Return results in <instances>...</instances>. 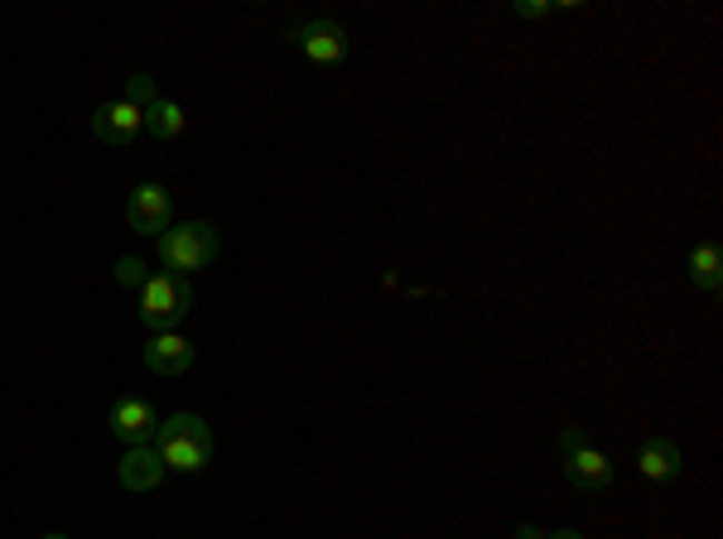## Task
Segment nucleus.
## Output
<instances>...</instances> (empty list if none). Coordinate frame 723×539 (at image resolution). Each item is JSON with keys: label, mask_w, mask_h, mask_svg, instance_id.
<instances>
[{"label": "nucleus", "mask_w": 723, "mask_h": 539, "mask_svg": "<svg viewBox=\"0 0 723 539\" xmlns=\"http://www.w3.org/2000/svg\"><path fill=\"white\" fill-rule=\"evenodd\" d=\"M126 101H130V107H150V101H159V87H155V78H150V72H130V78H126Z\"/></svg>", "instance_id": "4468645a"}, {"label": "nucleus", "mask_w": 723, "mask_h": 539, "mask_svg": "<svg viewBox=\"0 0 723 539\" xmlns=\"http://www.w3.org/2000/svg\"><path fill=\"white\" fill-rule=\"evenodd\" d=\"M636 472H642L646 482L665 487L685 472V453H680V443H671V439H646L636 448Z\"/></svg>", "instance_id": "9b49d317"}, {"label": "nucleus", "mask_w": 723, "mask_h": 539, "mask_svg": "<svg viewBox=\"0 0 723 539\" xmlns=\"http://www.w3.org/2000/svg\"><path fill=\"white\" fill-rule=\"evenodd\" d=\"M145 130H150L155 140H174L184 130V107L179 101H169V97H159L145 107Z\"/></svg>", "instance_id": "ddd939ff"}, {"label": "nucleus", "mask_w": 723, "mask_h": 539, "mask_svg": "<svg viewBox=\"0 0 723 539\" xmlns=\"http://www.w3.org/2000/svg\"><path fill=\"white\" fill-rule=\"evenodd\" d=\"M194 313V285L184 275H150L140 289V323L150 332H174Z\"/></svg>", "instance_id": "f03ea898"}, {"label": "nucleus", "mask_w": 723, "mask_h": 539, "mask_svg": "<svg viewBox=\"0 0 723 539\" xmlns=\"http://www.w3.org/2000/svg\"><path fill=\"white\" fill-rule=\"evenodd\" d=\"M155 448L169 472H202L212 458V429L198 415H169L155 429Z\"/></svg>", "instance_id": "f257e3e1"}, {"label": "nucleus", "mask_w": 723, "mask_h": 539, "mask_svg": "<svg viewBox=\"0 0 723 539\" xmlns=\"http://www.w3.org/2000/svg\"><path fill=\"white\" fill-rule=\"evenodd\" d=\"M165 458H159L155 443H140V448H126V458L116 462V482H121L126 491H155L159 482H165Z\"/></svg>", "instance_id": "0eeeda50"}, {"label": "nucleus", "mask_w": 723, "mask_h": 539, "mask_svg": "<svg viewBox=\"0 0 723 539\" xmlns=\"http://www.w3.org/2000/svg\"><path fill=\"white\" fill-rule=\"evenodd\" d=\"M516 539H545V535H541V530H531V526H521V530H516Z\"/></svg>", "instance_id": "f3484780"}, {"label": "nucleus", "mask_w": 723, "mask_h": 539, "mask_svg": "<svg viewBox=\"0 0 723 539\" xmlns=\"http://www.w3.org/2000/svg\"><path fill=\"white\" fill-rule=\"evenodd\" d=\"M516 14L521 20H545V14H555V6H549V0H541V6H535V0H516Z\"/></svg>", "instance_id": "dca6fc26"}, {"label": "nucleus", "mask_w": 723, "mask_h": 539, "mask_svg": "<svg viewBox=\"0 0 723 539\" xmlns=\"http://www.w3.org/2000/svg\"><path fill=\"white\" fill-rule=\"evenodd\" d=\"M295 49L309 58V63H343L347 58V29L333 20H309L295 29Z\"/></svg>", "instance_id": "423d86ee"}, {"label": "nucleus", "mask_w": 723, "mask_h": 539, "mask_svg": "<svg viewBox=\"0 0 723 539\" xmlns=\"http://www.w3.org/2000/svg\"><path fill=\"white\" fill-rule=\"evenodd\" d=\"M145 130V111L140 107H130V101H107V107H97L92 111V136L101 144H130Z\"/></svg>", "instance_id": "6e6552de"}, {"label": "nucleus", "mask_w": 723, "mask_h": 539, "mask_svg": "<svg viewBox=\"0 0 723 539\" xmlns=\"http://www.w3.org/2000/svg\"><path fill=\"white\" fill-rule=\"evenodd\" d=\"M43 539H68V535H43Z\"/></svg>", "instance_id": "6ab92c4d"}, {"label": "nucleus", "mask_w": 723, "mask_h": 539, "mask_svg": "<svg viewBox=\"0 0 723 539\" xmlns=\"http://www.w3.org/2000/svg\"><path fill=\"white\" fill-rule=\"evenodd\" d=\"M545 539H584L578 530H555V535H545Z\"/></svg>", "instance_id": "a211bd4d"}, {"label": "nucleus", "mask_w": 723, "mask_h": 539, "mask_svg": "<svg viewBox=\"0 0 723 539\" xmlns=\"http://www.w3.org/2000/svg\"><path fill=\"white\" fill-rule=\"evenodd\" d=\"M169 217H174V202L159 183H140L136 193L126 198V222H130V231H140V237H165Z\"/></svg>", "instance_id": "39448f33"}, {"label": "nucleus", "mask_w": 723, "mask_h": 539, "mask_svg": "<svg viewBox=\"0 0 723 539\" xmlns=\"http://www.w3.org/2000/svg\"><path fill=\"white\" fill-rule=\"evenodd\" d=\"M155 429H159L155 405H145V400H116V405H111V433H116V439H121L126 448L155 443Z\"/></svg>", "instance_id": "1a4fd4ad"}, {"label": "nucleus", "mask_w": 723, "mask_h": 539, "mask_svg": "<svg viewBox=\"0 0 723 539\" xmlns=\"http://www.w3.org/2000/svg\"><path fill=\"white\" fill-rule=\"evenodd\" d=\"M685 275H690L694 289H704V295H719V285H723V251H719L714 241H700L685 256Z\"/></svg>", "instance_id": "f8f14e48"}, {"label": "nucleus", "mask_w": 723, "mask_h": 539, "mask_svg": "<svg viewBox=\"0 0 723 539\" xmlns=\"http://www.w3.org/2000/svg\"><path fill=\"white\" fill-rule=\"evenodd\" d=\"M559 448H564V477L578 487V491H607L613 487V462H607V453H598V448L588 443V433L570 425L559 433Z\"/></svg>", "instance_id": "20e7f679"}, {"label": "nucleus", "mask_w": 723, "mask_h": 539, "mask_svg": "<svg viewBox=\"0 0 723 539\" xmlns=\"http://www.w3.org/2000/svg\"><path fill=\"white\" fill-rule=\"evenodd\" d=\"M145 280H150V270H145V260H140V256H121V260H116V285H126V289H145Z\"/></svg>", "instance_id": "2eb2a0df"}, {"label": "nucleus", "mask_w": 723, "mask_h": 539, "mask_svg": "<svg viewBox=\"0 0 723 539\" xmlns=\"http://www.w3.org/2000/svg\"><path fill=\"white\" fill-rule=\"evenodd\" d=\"M145 367L155 376H184L194 367V342L179 338V332H150V342H145Z\"/></svg>", "instance_id": "9d476101"}, {"label": "nucleus", "mask_w": 723, "mask_h": 539, "mask_svg": "<svg viewBox=\"0 0 723 539\" xmlns=\"http://www.w3.org/2000/svg\"><path fill=\"white\" fill-rule=\"evenodd\" d=\"M217 246H222V237H217L212 222H184V227H169L165 237H155V251L165 260V270L174 275L202 270L217 256Z\"/></svg>", "instance_id": "7ed1b4c3"}]
</instances>
